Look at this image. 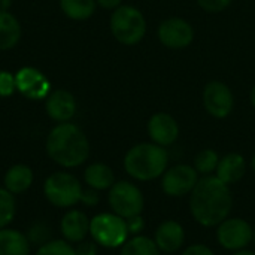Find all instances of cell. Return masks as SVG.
<instances>
[{
	"mask_svg": "<svg viewBox=\"0 0 255 255\" xmlns=\"http://www.w3.org/2000/svg\"><path fill=\"white\" fill-rule=\"evenodd\" d=\"M49 236H51V233H49V229L46 226H43V224H34L30 229L27 238H28L30 244H36L37 247H40L42 244H45V242L49 241Z\"/></svg>",
	"mask_w": 255,
	"mask_h": 255,
	"instance_id": "obj_27",
	"label": "cell"
},
{
	"mask_svg": "<svg viewBox=\"0 0 255 255\" xmlns=\"http://www.w3.org/2000/svg\"><path fill=\"white\" fill-rule=\"evenodd\" d=\"M233 197L230 187L215 175L202 176L190 193V212L202 227H217L230 217Z\"/></svg>",
	"mask_w": 255,
	"mask_h": 255,
	"instance_id": "obj_1",
	"label": "cell"
},
{
	"mask_svg": "<svg viewBox=\"0 0 255 255\" xmlns=\"http://www.w3.org/2000/svg\"><path fill=\"white\" fill-rule=\"evenodd\" d=\"M250 100H251V105H253V108L255 109V85L253 87L251 93H250Z\"/></svg>",
	"mask_w": 255,
	"mask_h": 255,
	"instance_id": "obj_37",
	"label": "cell"
},
{
	"mask_svg": "<svg viewBox=\"0 0 255 255\" xmlns=\"http://www.w3.org/2000/svg\"><path fill=\"white\" fill-rule=\"evenodd\" d=\"M217 241L224 250L236 253L254 241V229L244 218L229 217L217 226Z\"/></svg>",
	"mask_w": 255,
	"mask_h": 255,
	"instance_id": "obj_8",
	"label": "cell"
},
{
	"mask_svg": "<svg viewBox=\"0 0 255 255\" xmlns=\"http://www.w3.org/2000/svg\"><path fill=\"white\" fill-rule=\"evenodd\" d=\"M111 31L120 43L136 45L146 34L145 15L134 6L121 4L111 15Z\"/></svg>",
	"mask_w": 255,
	"mask_h": 255,
	"instance_id": "obj_4",
	"label": "cell"
},
{
	"mask_svg": "<svg viewBox=\"0 0 255 255\" xmlns=\"http://www.w3.org/2000/svg\"><path fill=\"white\" fill-rule=\"evenodd\" d=\"M48 157L64 169L84 164L90 155V143L85 133L73 123H58L46 137Z\"/></svg>",
	"mask_w": 255,
	"mask_h": 255,
	"instance_id": "obj_2",
	"label": "cell"
},
{
	"mask_svg": "<svg viewBox=\"0 0 255 255\" xmlns=\"http://www.w3.org/2000/svg\"><path fill=\"white\" fill-rule=\"evenodd\" d=\"M82 185L79 179L69 172H54L43 184V194L46 200L60 209H67L81 202Z\"/></svg>",
	"mask_w": 255,
	"mask_h": 255,
	"instance_id": "obj_6",
	"label": "cell"
},
{
	"mask_svg": "<svg viewBox=\"0 0 255 255\" xmlns=\"http://www.w3.org/2000/svg\"><path fill=\"white\" fill-rule=\"evenodd\" d=\"M60 232L64 241L79 244L90 235V218L79 209H70L60 221Z\"/></svg>",
	"mask_w": 255,
	"mask_h": 255,
	"instance_id": "obj_15",
	"label": "cell"
},
{
	"mask_svg": "<svg viewBox=\"0 0 255 255\" xmlns=\"http://www.w3.org/2000/svg\"><path fill=\"white\" fill-rule=\"evenodd\" d=\"M148 134L151 142L167 148L173 145L179 137V124L167 112H157L148 120Z\"/></svg>",
	"mask_w": 255,
	"mask_h": 255,
	"instance_id": "obj_12",
	"label": "cell"
},
{
	"mask_svg": "<svg viewBox=\"0 0 255 255\" xmlns=\"http://www.w3.org/2000/svg\"><path fill=\"white\" fill-rule=\"evenodd\" d=\"M84 181L87 187L97 191H105L115 184V175L108 164L93 163L84 170Z\"/></svg>",
	"mask_w": 255,
	"mask_h": 255,
	"instance_id": "obj_20",
	"label": "cell"
},
{
	"mask_svg": "<svg viewBox=\"0 0 255 255\" xmlns=\"http://www.w3.org/2000/svg\"><path fill=\"white\" fill-rule=\"evenodd\" d=\"M76 112V102L66 90L54 91L46 99V114L57 123H67Z\"/></svg>",
	"mask_w": 255,
	"mask_h": 255,
	"instance_id": "obj_16",
	"label": "cell"
},
{
	"mask_svg": "<svg viewBox=\"0 0 255 255\" xmlns=\"http://www.w3.org/2000/svg\"><path fill=\"white\" fill-rule=\"evenodd\" d=\"M96 0H60L64 15L76 21L90 18L96 10Z\"/></svg>",
	"mask_w": 255,
	"mask_h": 255,
	"instance_id": "obj_23",
	"label": "cell"
},
{
	"mask_svg": "<svg viewBox=\"0 0 255 255\" xmlns=\"http://www.w3.org/2000/svg\"><path fill=\"white\" fill-rule=\"evenodd\" d=\"M97 244L94 241H81L75 247L76 255H97Z\"/></svg>",
	"mask_w": 255,
	"mask_h": 255,
	"instance_id": "obj_31",
	"label": "cell"
},
{
	"mask_svg": "<svg viewBox=\"0 0 255 255\" xmlns=\"http://www.w3.org/2000/svg\"><path fill=\"white\" fill-rule=\"evenodd\" d=\"M181 255H215V254H214V251H212L208 245H205V244H193V245L187 247V248L184 250V253H182Z\"/></svg>",
	"mask_w": 255,
	"mask_h": 255,
	"instance_id": "obj_33",
	"label": "cell"
},
{
	"mask_svg": "<svg viewBox=\"0 0 255 255\" xmlns=\"http://www.w3.org/2000/svg\"><path fill=\"white\" fill-rule=\"evenodd\" d=\"M158 40L169 49H185L194 40V28L193 25L179 16H172L164 19L157 30Z\"/></svg>",
	"mask_w": 255,
	"mask_h": 255,
	"instance_id": "obj_11",
	"label": "cell"
},
{
	"mask_svg": "<svg viewBox=\"0 0 255 255\" xmlns=\"http://www.w3.org/2000/svg\"><path fill=\"white\" fill-rule=\"evenodd\" d=\"M108 191V203L114 214L124 220L142 215L145 197L137 185L130 181H118Z\"/></svg>",
	"mask_w": 255,
	"mask_h": 255,
	"instance_id": "obj_7",
	"label": "cell"
},
{
	"mask_svg": "<svg viewBox=\"0 0 255 255\" xmlns=\"http://www.w3.org/2000/svg\"><path fill=\"white\" fill-rule=\"evenodd\" d=\"M197 3L205 12L218 13V12L226 10L232 4V0H197Z\"/></svg>",
	"mask_w": 255,
	"mask_h": 255,
	"instance_id": "obj_29",
	"label": "cell"
},
{
	"mask_svg": "<svg viewBox=\"0 0 255 255\" xmlns=\"http://www.w3.org/2000/svg\"><path fill=\"white\" fill-rule=\"evenodd\" d=\"M233 255H255L254 251H250V250H241V251H236V253H233Z\"/></svg>",
	"mask_w": 255,
	"mask_h": 255,
	"instance_id": "obj_36",
	"label": "cell"
},
{
	"mask_svg": "<svg viewBox=\"0 0 255 255\" xmlns=\"http://www.w3.org/2000/svg\"><path fill=\"white\" fill-rule=\"evenodd\" d=\"M220 155L215 149H211V148H206V149H202L196 154L194 157V161H193V167L196 169V172L202 176H208V175H212L215 173L217 167H218V163H220Z\"/></svg>",
	"mask_w": 255,
	"mask_h": 255,
	"instance_id": "obj_24",
	"label": "cell"
},
{
	"mask_svg": "<svg viewBox=\"0 0 255 255\" xmlns=\"http://www.w3.org/2000/svg\"><path fill=\"white\" fill-rule=\"evenodd\" d=\"M21 39V25L7 10H0V51L13 48Z\"/></svg>",
	"mask_w": 255,
	"mask_h": 255,
	"instance_id": "obj_21",
	"label": "cell"
},
{
	"mask_svg": "<svg viewBox=\"0 0 255 255\" xmlns=\"http://www.w3.org/2000/svg\"><path fill=\"white\" fill-rule=\"evenodd\" d=\"M33 179H34L33 170L27 164H13L4 173L3 185L9 193L15 196V194L25 193L31 187Z\"/></svg>",
	"mask_w": 255,
	"mask_h": 255,
	"instance_id": "obj_19",
	"label": "cell"
},
{
	"mask_svg": "<svg viewBox=\"0 0 255 255\" xmlns=\"http://www.w3.org/2000/svg\"><path fill=\"white\" fill-rule=\"evenodd\" d=\"M16 90L31 100H40L49 96V81L34 67H22L15 75Z\"/></svg>",
	"mask_w": 255,
	"mask_h": 255,
	"instance_id": "obj_13",
	"label": "cell"
},
{
	"mask_svg": "<svg viewBox=\"0 0 255 255\" xmlns=\"http://www.w3.org/2000/svg\"><path fill=\"white\" fill-rule=\"evenodd\" d=\"M31 244L28 238L15 229L0 230V255H30Z\"/></svg>",
	"mask_w": 255,
	"mask_h": 255,
	"instance_id": "obj_18",
	"label": "cell"
},
{
	"mask_svg": "<svg viewBox=\"0 0 255 255\" xmlns=\"http://www.w3.org/2000/svg\"><path fill=\"white\" fill-rule=\"evenodd\" d=\"M121 1L123 0H96L99 6H102L103 9H111V10H115L117 7H120Z\"/></svg>",
	"mask_w": 255,
	"mask_h": 255,
	"instance_id": "obj_34",
	"label": "cell"
},
{
	"mask_svg": "<svg viewBox=\"0 0 255 255\" xmlns=\"http://www.w3.org/2000/svg\"><path fill=\"white\" fill-rule=\"evenodd\" d=\"M120 255H160V250L155 245L154 239L137 235L128 238L121 247Z\"/></svg>",
	"mask_w": 255,
	"mask_h": 255,
	"instance_id": "obj_22",
	"label": "cell"
},
{
	"mask_svg": "<svg viewBox=\"0 0 255 255\" xmlns=\"http://www.w3.org/2000/svg\"><path fill=\"white\" fill-rule=\"evenodd\" d=\"M16 90V82H15V75L1 70L0 72V97H9L13 94Z\"/></svg>",
	"mask_w": 255,
	"mask_h": 255,
	"instance_id": "obj_28",
	"label": "cell"
},
{
	"mask_svg": "<svg viewBox=\"0 0 255 255\" xmlns=\"http://www.w3.org/2000/svg\"><path fill=\"white\" fill-rule=\"evenodd\" d=\"M16 214V202L12 193L6 188H0V230L7 227Z\"/></svg>",
	"mask_w": 255,
	"mask_h": 255,
	"instance_id": "obj_25",
	"label": "cell"
},
{
	"mask_svg": "<svg viewBox=\"0 0 255 255\" xmlns=\"http://www.w3.org/2000/svg\"><path fill=\"white\" fill-rule=\"evenodd\" d=\"M154 242L163 254H173L184 247L185 229L175 220L163 221L154 233Z\"/></svg>",
	"mask_w": 255,
	"mask_h": 255,
	"instance_id": "obj_14",
	"label": "cell"
},
{
	"mask_svg": "<svg viewBox=\"0 0 255 255\" xmlns=\"http://www.w3.org/2000/svg\"><path fill=\"white\" fill-rule=\"evenodd\" d=\"M90 236L103 248H121L130 238L126 220L114 212H102L90 220Z\"/></svg>",
	"mask_w": 255,
	"mask_h": 255,
	"instance_id": "obj_5",
	"label": "cell"
},
{
	"mask_svg": "<svg viewBox=\"0 0 255 255\" xmlns=\"http://www.w3.org/2000/svg\"><path fill=\"white\" fill-rule=\"evenodd\" d=\"M12 4V0H0V10H7Z\"/></svg>",
	"mask_w": 255,
	"mask_h": 255,
	"instance_id": "obj_35",
	"label": "cell"
},
{
	"mask_svg": "<svg viewBox=\"0 0 255 255\" xmlns=\"http://www.w3.org/2000/svg\"><path fill=\"white\" fill-rule=\"evenodd\" d=\"M254 244H255V229H254Z\"/></svg>",
	"mask_w": 255,
	"mask_h": 255,
	"instance_id": "obj_39",
	"label": "cell"
},
{
	"mask_svg": "<svg viewBox=\"0 0 255 255\" xmlns=\"http://www.w3.org/2000/svg\"><path fill=\"white\" fill-rule=\"evenodd\" d=\"M247 172V161L239 152H229L220 158L218 167L215 170V176L221 179L226 185L238 184Z\"/></svg>",
	"mask_w": 255,
	"mask_h": 255,
	"instance_id": "obj_17",
	"label": "cell"
},
{
	"mask_svg": "<svg viewBox=\"0 0 255 255\" xmlns=\"http://www.w3.org/2000/svg\"><path fill=\"white\" fill-rule=\"evenodd\" d=\"M199 173L190 164H175L167 167V170L161 176V190L169 197H184L190 196L194 190Z\"/></svg>",
	"mask_w": 255,
	"mask_h": 255,
	"instance_id": "obj_10",
	"label": "cell"
},
{
	"mask_svg": "<svg viewBox=\"0 0 255 255\" xmlns=\"http://www.w3.org/2000/svg\"><path fill=\"white\" fill-rule=\"evenodd\" d=\"M100 202V194L97 190H93V188H87V190H82V194H81V202L82 205L85 206H96L97 203Z\"/></svg>",
	"mask_w": 255,
	"mask_h": 255,
	"instance_id": "obj_32",
	"label": "cell"
},
{
	"mask_svg": "<svg viewBox=\"0 0 255 255\" xmlns=\"http://www.w3.org/2000/svg\"><path fill=\"white\" fill-rule=\"evenodd\" d=\"M34 255H76L75 247L64 239H52L37 247Z\"/></svg>",
	"mask_w": 255,
	"mask_h": 255,
	"instance_id": "obj_26",
	"label": "cell"
},
{
	"mask_svg": "<svg viewBox=\"0 0 255 255\" xmlns=\"http://www.w3.org/2000/svg\"><path fill=\"white\" fill-rule=\"evenodd\" d=\"M251 169L255 172V154L253 155V158H251Z\"/></svg>",
	"mask_w": 255,
	"mask_h": 255,
	"instance_id": "obj_38",
	"label": "cell"
},
{
	"mask_svg": "<svg viewBox=\"0 0 255 255\" xmlns=\"http://www.w3.org/2000/svg\"><path fill=\"white\" fill-rule=\"evenodd\" d=\"M160 255H172V254H160Z\"/></svg>",
	"mask_w": 255,
	"mask_h": 255,
	"instance_id": "obj_40",
	"label": "cell"
},
{
	"mask_svg": "<svg viewBox=\"0 0 255 255\" xmlns=\"http://www.w3.org/2000/svg\"><path fill=\"white\" fill-rule=\"evenodd\" d=\"M202 100L206 112L217 118L224 120L227 118L235 108V96L227 84L223 81H209L202 93Z\"/></svg>",
	"mask_w": 255,
	"mask_h": 255,
	"instance_id": "obj_9",
	"label": "cell"
},
{
	"mask_svg": "<svg viewBox=\"0 0 255 255\" xmlns=\"http://www.w3.org/2000/svg\"><path fill=\"white\" fill-rule=\"evenodd\" d=\"M169 152L154 142H142L131 146L124 155V170L136 181L158 179L167 170Z\"/></svg>",
	"mask_w": 255,
	"mask_h": 255,
	"instance_id": "obj_3",
	"label": "cell"
},
{
	"mask_svg": "<svg viewBox=\"0 0 255 255\" xmlns=\"http://www.w3.org/2000/svg\"><path fill=\"white\" fill-rule=\"evenodd\" d=\"M126 224H127V230H128L130 236H137L145 229V220H143L142 215H134L131 218H127Z\"/></svg>",
	"mask_w": 255,
	"mask_h": 255,
	"instance_id": "obj_30",
	"label": "cell"
}]
</instances>
